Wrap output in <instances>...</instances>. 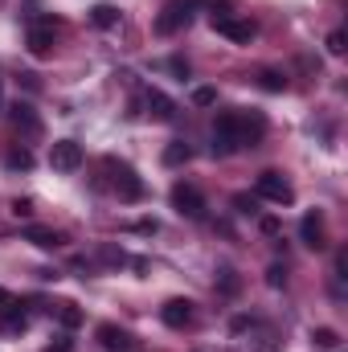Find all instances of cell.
I'll return each instance as SVG.
<instances>
[{"label": "cell", "mask_w": 348, "mask_h": 352, "mask_svg": "<svg viewBox=\"0 0 348 352\" xmlns=\"http://www.w3.org/2000/svg\"><path fill=\"white\" fill-rule=\"evenodd\" d=\"M266 131L259 111H221L213 119V156H230L238 148H254Z\"/></svg>", "instance_id": "1"}, {"label": "cell", "mask_w": 348, "mask_h": 352, "mask_svg": "<svg viewBox=\"0 0 348 352\" xmlns=\"http://www.w3.org/2000/svg\"><path fill=\"white\" fill-rule=\"evenodd\" d=\"M107 168H111V176H115V192H119L123 201H140V197H144V180L135 176V168H131V164L107 160Z\"/></svg>", "instance_id": "2"}, {"label": "cell", "mask_w": 348, "mask_h": 352, "mask_svg": "<svg viewBox=\"0 0 348 352\" xmlns=\"http://www.w3.org/2000/svg\"><path fill=\"white\" fill-rule=\"evenodd\" d=\"M254 192L266 197V201H274V205H291V201H295V188L283 180V173H262L259 180H254Z\"/></svg>", "instance_id": "3"}, {"label": "cell", "mask_w": 348, "mask_h": 352, "mask_svg": "<svg viewBox=\"0 0 348 352\" xmlns=\"http://www.w3.org/2000/svg\"><path fill=\"white\" fill-rule=\"evenodd\" d=\"M213 33H221V37H230V41L246 45V41L254 37V25H250V21H242V16H234V12H213Z\"/></svg>", "instance_id": "4"}, {"label": "cell", "mask_w": 348, "mask_h": 352, "mask_svg": "<svg viewBox=\"0 0 348 352\" xmlns=\"http://www.w3.org/2000/svg\"><path fill=\"white\" fill-rule=\"evenodd\" d=\"M50 168H54V173H78V168H83V148H78L74 140H58V144L50 148Z\"/></svg>", "instance_id": "5"}, {"label": "cell", "mask_w": 348, "mask_h": 352, "mask_svg": "<svg viewBox=\"0 0 348 352\" xmlns=\"http://www.w3.org/2000/svg\"><path fill=\"white\" fill-rule=\"evenodd\" d=\"M173 209L180 213V217L201 221V217H205V197H201L193 184H176V188H173Z\"/></svg>", "instance_id": "6"}, {"label": "cell", "mask_w": 348, "mask_h": 352, "mask_svg": "<svg viewBox=\"0 0 348 352\" xmlns=\"http://www.w3.org/2000/svg\"><path fill=\"white\" fill-rule=\"evenodd\" d=\"M25 45H29L33 58H50L54 54V25L50 21H33L29 33H25Z\"/></svg>", "instance_id": "7"}, {"label": "cell", "mask_w": 348, "mask_h": 352, "mask_svg": "<svg viewBox=\"0 0 348 352\" xmlns=\"http://www.w3.org/2000/svg\"><path fill=\"white\" fill-rule=\"evenodd\" d=\"M193 4H197V0H173V4L164 8V16L156 21V33H160V37H168V33H176L180 25H188V21H193V12H188Z\"/></svg>", "instance_id": "8"}, {"label": "cell", "mask_w": 348, "mask_h": 352, "mask_svg": "<svg viewBox=\"0 0 348 352\" xmlns=\"http://www.w3.org/2000/svg\"><path fill=\"white\" fill-rule=\"evenodd\" d=\"M94 336H98V344H102L107 352H135V340H131L119 324H98Z\"/></svg>", "instance_id": "9"}, {"label": "cell", "mask_w": 348, "mask_h": 352, "mask_svg": "<svg viewBox=\"0 0 348 352\" xmlns=\"http://www.w3.org/2000/svg\"><path fill=\"white\" fill-rule=\"evenodd\" d=\"M160 320H164L168 328H188V324H193V303H188V299H168V303L160 307Z\"/></svg>", "instance_id": "10"}, {"label": "cell", "mask_w": 348, "mask_h": 352, "mask_svg": "<svg viewBox=\"0 0 348 352\" xmlns=\"http://www.w3.org/2000/svg\"><path fill=\"white\" fill-rule=\"evenodd\" d=\"M299 234H303V242H307L312 250H324V246H328V242H324V217H320V213H303Z\"/></svg>", "instance_id": "11"}, {"label": "cell", "mask_w": 348, "mask_h": 352, "mask_svg": "<svg viewBox=\"0 0 348 352\" xmlns=\"http://www.w3.org/2000/svg\"><path fill=\"white\" fill-rule=\"evenodd\" d=\"M12 127L25 131V135H37V131H41V119L33 115L29 102H12Z\"/></svg>", "instance_id": "12"}, {"label": "cell", "mask_w": 348, "mask_h": 352, "mask_svg": "<svg viewBox=\"0 0 348 352\" xmlns=\"http://www.w3.org/2000/svg\"><path fill=\"white\" fill-rule=\"evenodd\" d=\"M25 242H33L37 250H58L66 238H62L58 230H45V226H29V230H25Z\"/></svg>", "instance_id": "13"}, {"label": "cell", "mask_w": 348, "mask_h": 352, "mask_svg": "<svg viewBox=\"0 0 348 352\" xmlns=\"http://www.w3.org/2000/svg\"><path fill=\"white\" fill-rule=\"evenodd\" d=\"M25 324H29V320H25V311H21L17 303L0 307V332H4V336H21V332H25Z\"/></svg>", "instance_id": "14"}, {"label": "cell", "mask_w": 348, "mask_h": 352, "mask_svg": "<svg viewBox=\"0 0 348 352\" xmlns=\"http://www.w3.org/2000/svg\"><path fill=\"white\" fill-rule=\"evenodd\" d=\"M144 102H148V111H152L156 119H164V123H168V119H176V102L168 98V94H160V90H148V94H144Z\"/></svg>", "instance_id": "15"}, {"label": "cell", "mask_w": 348, "mask_h": 352, "mask_svg": "<svg viewBox=\"0 0 348 352\" xmlns=\"http://www.w3.org/2000/svg\"><path fill=\"white\" fill-rule=\"evenodd\" d=\"M188 160H193V148H188L184 140H173V144L164 148V164H168V168H180V164H188Z\"/></svg>", "instance_id": "16"}, {"label": "cell", "mask_w": 348, "mask_h": 352, "mask_svg": "<svg viewBox=\"0 0 348 352\" xmlns=\"http://www.w3.org/2000/svg\"><path fill=\"white\" fill-rule=\"evenodd\" d=\"M90 21H94L98 29H115V25H119V8H115V4H94V8H90Z\"/></svg>", "instance_id": "17"}, {"label": "cell", "mask_w": 348, "mask_h": 352, "mask_svg": "<svg viewBox=\"0 0 348 352\" xmlns=\"http://www.w3.org/2000/svg\"><path fill=\"white\" fill-rule=\"evenodd\" d=\"M4 168H12V173H29V168H33V152H29V148H12V152L4 156Z\"/></svg>", "instance_id": "18"}, {"label": "cell", "mask_w": 348, "mask_h": 352, "mask_svg": "<svg viewBox=\"0 0 348 352\" xmlns=\"http://www.w3.org/2000/svg\"><path fill=\"white\" fill-rule=\"evenodd\" d=\"M58 320H62V328H83V307L78 303H58Z\"/></svg>", "instance_id": "19"}, {"label": "cell", "mask_w": 348, "mask_h": 352, "mask_svg": "<svg viewBox=\"0 0 348 352\" xmlns=\"http://www.w3.org/2000/svg\"><path fill=\"white\" fill-rule=\"evenodd\" d=\"M312 340H316V349H336V344H340V332H336V328H316Z\"/></svg>", "instance_id": "20"}, {"label": "cell", "mask_w": 348, "mask_h": 352, "mask_svg": "<svg viewBox=\"0 0 348 352\" xmlns=\"http://www.w3.org/2000/svg\"><path fill=\"white\" fill-rule=\"evenodd\" d=\"M259 82H262V90H274V94H279V90H287V78H283V74H274V70H262Z\"/></svg>", "instance_id": "21"}, {"label": "cell", "mask_w": 348, "mask_h": 352, "mask_svg": "<svg viewBox=\"0 0 348 352\" xmlns=\"http://www.w3.org/2000/svg\"><path fill=\"white\" fill-rule=\"evenodd\" d=\"M193 102H197V107H213V102H217V90L213 87H197L193 90Z\"/></svg>", "instance_id": "22"}, {"label": "cell", "mask_w": 348, "mask_h": 352, "mask_svg": "<svg viewBox=\"0 0 348 352\" xmlns=\"http://www.w3.org/2000/svg\"><path fill=\"white\" fill-rule=\"evenodd\" d=\"M345 41H348V37H345V33H340V29H336V33L328 37V54H332V58H340V54H345V50H348Z\"/></svg>", "instance_id": "23"}, {"label": "cell", "mask_w": 348, "mask_h": 352, "mask_svg": "<svg viewBox=\"0 0 348 352\" xmlns=\"http://www.w3.org/2000/svg\"><path fill=\"white\" fill-rule=\"evenodd\" d=\"M238 287H242V283H238V274H234V270L226 266V270H221V291H226V295H234Z\"/></svg>", "instance_id": "24"}, {"label": "cell", "mask_w": 348, "mask_h": 352, "mask_svg": "<svg viewBox=\"0 0 348 352\" xmlns=\"http://www.w3.org/2000/svg\"><path fill=\"white\" fill-rule=\"evenodd\" d=\"M266 283H270V287H283V283H287V270H283V266H270V270H266Z\"/></svg>", "instance_id": "25"}, {"label": "cell", "mask_w": 348, "mask_h": 352, "mask_svg": "<svg viewBox=\"0 0 348 352\" xmlns=\"http://www.w3.org/2000/svg\"><path fill=\"white\" fill-rule=\"evenodd\" d=\"M168 66H173V74H180V82H184V78H188V62H180V58H173V62H168Z\"/></svg>", "instance_id": "26"}, {"label": "cell", "mask_w": 348, "mask_h": 352, "mask_svg": "<svg viewBox=\"0 0 348 352\" xmlns=\"http://www.w3.org/2000/svg\"><path fill=\"white\" fill-rule=\"evenodd\" d=\"M12 213H17V217H29V213H33V205H29V201H12Z\"/></svg>", "instance_id": "27"}, {"label": "cell", "mask_w": 348, "mask_h": 352, "mask_svg": "<svg viewBox=\"0 0 348 352\" xmlns=\"http://www.w3.org/2000/svg\"><path fill=\"white\" fill-rule=\"evenodd\" d=\"M262 234H279V217H262Z\"/></svg>", "instance_id": "28"}, {"label": "cell", "mask_w": 348, "mask_h": 352, "mask_svg": "<svg viewBox=\"0 0 348 352\" xmlns=\"http://www.w3.org/2000/svg\"><path fill=\"white\" fill-rule=\"evenodd\" d=\"M102 258H107V263H115V266L127 263V258H123V250H102Z\"/></svg>", "instance_id": "29"}, {"label": "cell", "mask_w": 348, "mask_h": 352, "mask_svg": "<svg viewBox=\"0 0 348 352\" xmlns=\"http://www.w3.org/2000/svg\"><path fill=\"white\" fill-rule=\"evenodd\" d=\"M45 352H70V340H66V336H58V340H54Z\"/></svg>", "instance_id": "30"}, {"label": "cell", "mask_w": 348, "mask_h": 352, "mask_svg": "<svg viewBox=\"0 0 348 352\" xmlns=\"http://www.w3.org/2000/svg\"><path fill=\"white\" fill-rule=\"evenodd\" d=\"M234 205H238L242 213H250V209H254V201H250V197H234Z\"/></svg>", "instance_id": "31"}, {"label": "cell", "mask_w": 348, "mask_h": 352, "mask_svg": "<svg viewBox=\"0 0 348 352\" xmlns=\"http://www.w3.org/2000/svg\"><path fill=\"white\" fill-rule=\"evenodd\" d=\"M8 303H12V295H8V291L0 287V307H8Z\"/></svg>", "instance_id": "32"}, {"label": "cell", "mask_w": 348, "mask_h": 352, "mask_svg": "<svg viewBox=\"0 0 348 352\" xmlns=\"http://www.w3.org/2000/svg\"><path fill=\"white\" fill-rule=\"evenodd\" d=\"M0 102H4V98H0Z\"/></svg>", "instance_id": "33"}]
</instances>
